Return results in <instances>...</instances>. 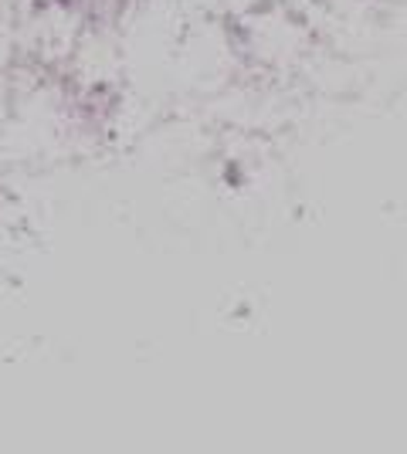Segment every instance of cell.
<instances>
[{"label": "cell", "instance_id": "6da1fadb", "mask_svg": "<svg viewBox=\"0 0 407 454\" xmlns=\"http://www.w3.org/2000/svg\"><path fill=\"white\" fill-rule=\"evenodd\" d=\"M245 65L265 75L299 72L312 55V24L286 0H265L254 11L231 20Z\"/></svg>", "mask_w": 407, "mask_h": 454}]
</instances>
